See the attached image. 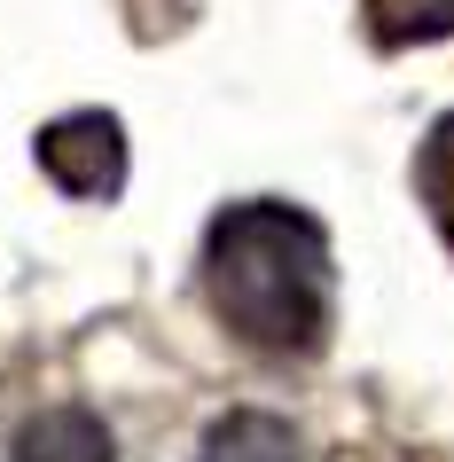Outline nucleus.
<instances>
[{
    "instance_id": "1",
    "label": "nucleus",
    "mask_w": 454,
    "mask_h": 462,
    "mask_svg": "<svg viewBox=\"0 0 454 462\" xmlns=\"http://www.w3.org/2000/svg\"><path fill=\"white\" fill-rule=\"evenodd\" d=\"M204 298L227 337L274 361H313L337 329V259L329 227L306 204L243 196L204 227Z\"/></svg>"
},
{
    "instance_id": "2",
    "label": "nucleus",
    "mask_w": 454,
    "mask_h": 462,
    "mask_svg": "<svg viewBox=\"0 0 454 462\" xmlns=\"http://www.w3.org/2000/svg\"><path fill=\"white\" fill-rule=\"evenodd\" d=\"M32 157L71 204H118L125 196V118L118 110H63L32 134Z\"/></svg>"
},
{
    "instance_id": "3",
    "label": "nucleus",
    "mask_w": 454,
    "mask_h": 462,
    "mask_svg": "<svg viewBox=\"0 0 454 462\" xmlns=\"http://www.w3.org/2000/svg\"><path fill=\"white\" fill-rule=\"evenodd\" d=\"M8 462H118V439H110V423H102L95 408L63 400V408H40L24 431H16Z\"/></svg>"
},
{
    "instance_id": "4",
    "label": "nucleus",
    "mask_w": 454,
    "mask_h": 462,
    "mask_svg": "<svg viewBox=\"0 0 454 462\" xmlns=\"http://www.w3.org/2000/svg\"><path fill=\"white\" fill-rule=\"evenodd\" d=\"M196 462H298V431L274 408H227L204 431Z\"/></svg>"
},
{
    "instance_id": "5",
    "label": "nucleus",
    "mask_w": 454,
    "mask_h": 462,
    "mask_svg": "<svg viewBox=\"0 0 454 462\" xmlns=\"http://www.w3.org/2000/svg\"><path fill=\"white\" fill-rule=\"evenodd\" d=\"M360 24L376 48H439L454 40V0H360Z\"/></svg>"
},
{
    "instance_id": "6",
    "label": "nucleus",
    "mask_w": 454,
    "mask_h": 462,
    "mask_svg": "<svg viewBox=\"0 0 454 462\" xmlns=\"http://www.w3.org/2000/svg\"><path fill=\"white\" fill-rule=\"evenodd\" d=\"M415 196H423L439 244L454 251V110H439L423 125V142H415Z\"/></svg>"
}]
</instances>
